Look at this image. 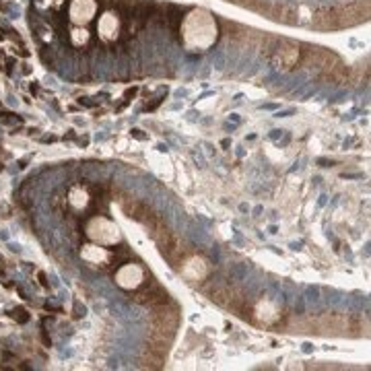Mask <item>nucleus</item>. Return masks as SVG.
<instances>
[{
    "instance_id": "nucleus-5",
    "label": "nucleus",
    "mask_w": 371,
    "mask_h": 371,
    "mask_svg": "<svg viewBox=\"0 0 371 371\" xmlns=\"http://www.w3.org/2000/svg\"><path fill=\"white\" fill-rule=\"evenodd\" d=\"M175 95H177V97H184V95H188V91H186V89H177Z\"/></svg>"
},
{
    "instance_id": "nucleus-6",
    "label": "nucleus",
    "mask_w": 371,
    "mask_h": 371,
    "mask_svg": "<svg viewBox=\"0 0 371 371\" xmlns=\"http://www.w3.org/2000/svg\"><path fill=\"white\" fill-rule=\"evenodd\" d=\"M303 353H311V344H309V342L303 344Z\"/></svg>"
},
{
    "instance_id": "nucleus-9",
    "label": "nucleus",
    "mask_w": 371,
    "mask_h": 371,
    "mask_svg": "<svg viewBox=\"0 0 371 371\" xmlns=\"http://www.w3.org/2000/svg\"><path fill=\"white\" fill-rule=\"evenodd\" d=\"M318 204H320V206H324V204H326V196H320V200H318Z\"/></svg>"
},
{
    "instance_id": "nucleus-2",
    "label": "nucleus",
    "mask_w": 371,
    "mask_h": 371,
    "mask_svg": "<svg viewBox=\"0 0 371 371\" xmlns=\"http://www.w3.org/2000/svg\"><path fill=\"white\" fill-rule=\"evenodd\" d=\"M303 309H305V299H303V297H297V301H295V311H297V313H303Z\"/></svg>"
},
{
    "instance_id": "nucleus-1",
    "label": "nucleus",
    "mask_w": 371,
    "mask_h": 371,
    "mask_svg": "<svg viewBox=\"0 0 371 371\" xmlns=\"http://www.w3.org/2000/svg\"><path fill=\"white\" fill-rule=\"evenodd\" d=\"M307 299H309V301H318V299H320V291L313 289V287H309L307 289Z\"/></svg>"
},
{
    "instance_id": "nucleus-4",
    "label": "nucleus",
    "mask_w": 371,
    "mask_h": 371,
    "mask_svg": "<svg viewBox=\"0 0 371 371\" xmlns=\"http://www.w3.org/2000/svg\"><path fill=\"white\" fill-rule=\"evenodd\" d=\"M281 134H283V130H272V134H270V138H272V140H276V138H278Z\"/></svg>"
},
{
    "instance_id": "nucleus-7",
    "label": "nucleus",
    "mask_w": 371,
    "mask_h": 371,
    "mask_svg": "<svg viewBox=\"0 0 371 371\" xmlns=\"http://www.w3.org/2000/svg\"><path fill=\"white\" fill-rule=\"evenodd\" d=\"M229 120H233V122L237 124V122H239V116H237V114H231V116H229Z\"/></svg>"
},
{
    "instance_id": "nucleus-8",
    "label": "nucleus",
    "mask_w": 371,
    "mask_h": 371,
    "mask_svg": "<svg viewBox=\"0 0 371 371\" xmlns=\"http://www.w3.org/2000/svg\"><path fill=\"white\" fill-rule=\"evenodd\" d=\"M239 210H241V212H247V210H249V206H247V204H239Z\"/></svg>"
},
{
    "instance_id": "nucleus-10",
    "label": "nucleus",
    "mask_w": 371,
    "mask_h": 371,
    "mask_svg": "<svg viewBox=\"0 0 371 371\" xmlns=\"http://www.w3.org/2000/svg\"><path fill=\"white\" fill-rule=\"evenodd\" d=\"M276 105H272V103H268V105H262V109H274Z\"/></svg>"
},
{
    "instance_id": "nucleus-3",
    "label": "nucleus",
    "mask_w": 371,
    "mask_h": 371,
    "mask_svg": "<svg viewBox=\"0 0 371 371\" xmlns=\"http://www.w3.org/2000/svg\"><path fill=\"white\" fill-rule=\"evenodd\" d=\"M132 136L136 140H144L147 138V134H142V130H138V128H132Z\"/></svg>"
}]
</instances>
